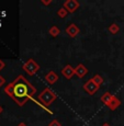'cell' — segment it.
Here are the masks:
<instances>
[{"mask_svg":"<svg viewBox=\"0 0 124 126\" xmlns=\"http://www.w3.org/2000/svg\"><path fill=\"white\" fill-rule=\"evenodd\" d=\"M6 91L19 105L22 106L29 99L32 98V95L36 92V89L23 76H19L12 83L7 87Z\"/></svg>","mask_w":124,"mask_h":126,"instance_id":"1","label":"cell"},{"mask_svg":"<svg viewBox=\"0 0 124 126\" xmlns=\"http://www.w3.org/2000/svg\"><path fill=\"white\" fill-rule=\"evenodd\" d=\"M101 101L104 104H106V105H108L109 108L111 109V110H115V109L118 108V106L120 105V103H121L120 100H119L116 96L112 95L110 92H106V93H104L103 95L101 96Z\"/></svg>","mask_w":124,"mask_h":126,"instance_id":"2","label":"cell"},{"mask_svg":"<svg viewBox=\"0 0 124 126\" xmlns=\"http://www.w3.org/2000/svg\"><path fill=\"white\" fill-rule=\"evenodd\" d=\"M55 99H56V94L51 91L48 88H46L45 90L38 95V100L44 104V105H50Z\"/></svg>","mask_w":124,"mask_h":126,"instance_id":"3","label":"cell"},{"mask_svg":"<svg viewBox=\"0 0 124 126\" xmlns=\"http://www.w3.org/2000/svg\"><path fill=\"white\" fill-rule=\"evenodd\" d=\"M23 69L25 70L30 76H33V75L40 69V66H38L33 59H29L28 62L23 65Z\"/></svg>","mask_w":124,"mask_h":126,"instance_id":"4","label":"cell"},{"mask_svg":"<svg viewBox=\"0 0 124 126\" xmlns=\"http://www.w3.org/2000/svg\"><path fill=\"white\" fill-rule=\"evenodd\" d=\"M84 89H85V91L88 92L89 94H93L98 91L99 86H97V84L94 83V81L91 79V80H89L88 82H86V83L84 84Z\"/></svg>","mask_w":124,"mask_h":126,"instance_id":"5","label":"cell"},{"mask_svg":"<svg viewBox=\"0 0 124 126\" xmlns=\"http://www.w3.org/2000/svg\"><path fill=\"white\" fill-rule=\"evenodd\" d=\"M64 8L69 12H75L79 8V2L76 0H67L64 3Z\"/></svg>","mask_w":124,"mask_h":126,"instance_id":"6","label":"cell"},{"mask_svg":"<svg viewBox=\"0 0 124 126\" xmlns=\"http://www.w3.org/2000/svg\"><path fill=\"white\" fill-rule=\"evenodd\" d=\"M66 33L69 36H71V37H75V36H77L78 35V33H79V29H78V26L76 25V24H69V25L67 26V29H66Z\"/></svg>","mask_w":124,"mask_h":126,"instance_id":"7","label":"cell"},{"mask_svg":"<svg viewBox=\"0 0 124 126\" xmlns=\"http://www.w3.org/2000/svg\"><path fill=\"white\" fill-rule=\"evenodd\" d=\"M62 74L64 75L67 79H70L75 75V68H72L70 65H66V66L64 67V69L62 70Z\"/></svg>","mask_w":124,"mask_h":126,"instance_id":"8","label":"cell"},{"mask_svg":"<svg viewBox=\"0 0 124 126\" xmlns=\"http://www.w3.org/2000/svg\"><path fill=\"white\" fill-rule=\"evenodd\" d=\"M57 79H58V76L56 75V72H54V71H50V72H48V74L45 76V80L47 81L50 84L55 83V82L57 81Z\"/></svg>","mask_w":124,"mask_h":126,"instance_id":"9","label":"cell"},{"mask_svg":"<svg viewBox=\"0 0 124 126\" xmlns=\"http://www.w3.org/2000/svg\"><path fill=\"white\" fill-rule=\"evenodd\" d=\"M88 72V70H87V68L84 66V65H78V66L75 68V74L77 75V76L79 77V78H82V77L85 76V75Z\"/></svg>","mask_w":124,"mask_h":126,"instance_id":"10","label":"cell"},{"mask_svg":"<svg viewBox=\"0 0 124 126\" xmlns=\"http://www.w3.org/2000/svg\"><path fill=\"white\" fill-rule=\"evenodd\" d=\"M92 80H93V81H94V83H96L97 86H99V87H100L101 84L103 83V79H102L101 77L99 76V75H94L93 78H92Z\"/></svg>","mask_w":124,"mask_h":126,"instance_id":"11","label":"cell"},{"mask_svg":"<svg viewBox=\"0 0 124 126\" xmlns=\"http://www.w3.org/2000/svg\"><path fill=\"white\" fill-rule=\"evenodd\" d=\"M50 34L52 36H54V37H56V36L59 34V30H58L57 26H53V28L50 29Z\"/></svg>","mask_w":124,"mask_h":126,"instance_id":"12","label":"cell"},{"mask_svg":"<svg viewBox=\"0 0 124 126\" xmlns=\"http://www.w3.org/2000/svg\"><path fill=\"white\" fill-rule=\"evenodd\" d=\"M109 31H110L112 34H116V33L119 32V26L116 25V24H112V25L109 28Z\"/></svg>","mask_w":124,"mask_h":126,"instance_id":"13","label":"cell"},{"mask_svg":"<svg viewBox=\"0 0 124 126\" xmlns=\"http://www.w3.org/2000/svg\"><path fill=\"white\" fill-rule=\"evenodd\" d=\"M57 14L60 16V18H65V16H66V14H67L66 9H65V8L59 9V10H58V12H57Z\"/></svg>","mask_w":124,"mask_h":126,"instance_id":"14","label":"cell"},{"mask_svg":"<svg viewBox=\"0 0 124 126\" xmlns=\"http://www.w3.org/2000/svg\"><path fill=\"white\" fill-rule=\"evenodd\" d=\"M48 126H62V125H60V123L58 122L57 120H54V121H52V122L48 124Z\"/></svg>","mask_w":124,"mask_h":126,"instance_id":"15","label":"cell"},{"mask_svg":"<svg viewBox=\"0 0 124 126\" xmlns=\"http://www.w3.org/2000/svg\"><path fill=\"white\" fill-rule=\"evenodd\" d=\"M102 126H110V125H109V124H108V123H104V124H103V125H102Z\"/></svg>","mask_w":124,"mask_h":126,"instance_id":"16","label":"cell"},{"mask_svg":"<svg viewBox=\"0 0 124 126\" xmlns=\"http://www.w3.org/2000/svg\"><path fill=\"white\" fill-rule=\"evenodd\" d=\"M19 126H26L25 124H24V123H21V124L20 125H19Z\"/></svg>","mask_w":124,"mask_h":126,"instance_id":"17","label":"cell"}]
</instances>
